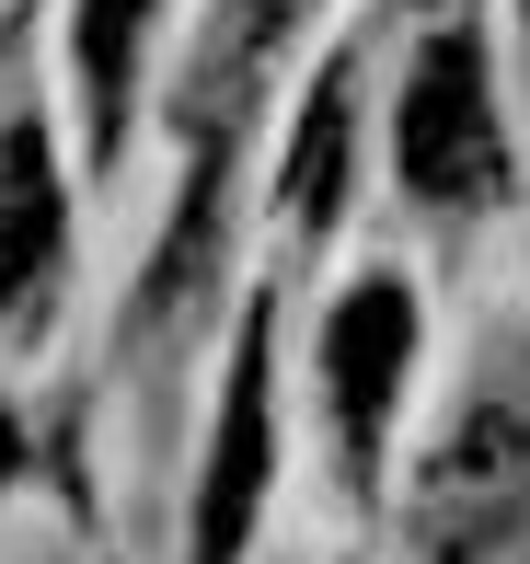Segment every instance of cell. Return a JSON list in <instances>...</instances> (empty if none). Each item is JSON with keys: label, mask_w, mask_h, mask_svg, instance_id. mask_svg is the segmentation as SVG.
<instances>
[{"label": "cell", "mask_w": 530, "mask_h": 564, "mask_svg": "<svg viewBox=\"0 0 530 564\" xmlns=\"http://www.w3.org/2000/svg\"><path fill=\"white\" fill-rule=\"evenodd\" d=\"M392 173L426 219H473L519 185V150H508V116H496V69H485V35L473 23H439L415 46L392 93Z\"/></svg>", "instance_id": "cell-1"}, {"label": "cell", "mask_w": 530, "mask_h": 564, "mask_svg": "<svg viewBox=\"0 0 530 564\" xmlns=\"http://www.w3.org/2000/svg\"><path fill=\"white\" fill-rule=\"evenodd\" d=\"M415 346H426V312H415V289L403 276L369 265L358 289L323 312V415H335V460H346V484L369 496V473H381V438H392V403H403V380H415Z\"/></svg>", "instance_id": "cell-2"}, {"label": "cell", "mask_w": 530, "mask_h": 564, "mask_svg": "<svg viewBox=\"0 0 530 564\" xmlns=\"http://www.w3.org/2000/svg\"><path fill=\"white\" fill-rule=\"evenodd\" d=\"M519 496H530V426L508 415V403H473V415L415 460L403 530H415L426 564H485V553H508Z\"/></svg>", "instance_id": "cell-3"}, {"label": "cell", "mask_w": 530, "mask_h": 564, "mask_svg": "<svg viewBox=\"0 0 530 564\" xmlns=\"http://www.w3.org/2000/svg\"><path fill=\"white\" fill-rule=\"evenodd\" d=\"M69 276V185H58V139L46 116L0 127V335H35L58 312Z\"/></svg>", "instance_id": "cell-4"}, {"label": "cell", "mask_w": 530, "mask_h": 564, "mask_svg": "<svg viewBox=\"0 0 530 564\" xmlns=\"http://www.w3.org/2000/svg\"><path fill=\"white\" fill-rule=\"evenodd\" d=\"M266 473H277V403H266V323H255L242 357H231V392H219V438H208V484H196V519H185V564H242Z\"/></svg>", "instance_id": "cell-5"}, {"label": "cell", "mask_w": 530, "mask_h": 564, "mask_svg": "<svg viewBox=\"0 0 530 564\" xmlns=\"http://www.w3.org/2000/svg\"><path fill=\"white\" fill-rule=\"evenodd\" d=\"M323 0H208V35H196V69H185V116H196V150L242 139L255 127V93L266 69L300 46V23H312Z\"/></svg>", "instance_id": "cell-6"}, {"label": "cell", "mask_w": 530, "mask_h": 564, "mask_svg": "<svg viewBox=\"0 0 530 564\" xmlns=\"http://www.w3.org/2000/svg\"><path fill=\"white\" fill-rule=\"evenodd\" d=\"M162 23V0H82L69 58H82V116H93V162L128 150V93H139V46Z\"/></svg>", "instance_id": "cell-7"}, {"label": "cell", "mask_w": 530, "mask_h": 564, "mask_svg": "<svg viewBox=\"0 0 530 564\" xmlns=\"http://www.w3.org/2000/svg\"><path fill=\"white\" fill-rule=\"evenodd\" d=\"M335 208H346V93L323 82L312 116H300V150H289V219L335 230Z\"/></svg>", "instance_id": "cell-8"}, {"label": "cell", "mask_w": 530, "mask_h": 564, "mask_svg": "<svg viewBox=\"0 0 530 564\" xmlns=\"http://www.w3.org/2000/svg\"><path fill=\"white\" fill-rule=\"evenodd\" d=\"M23 484V426H12V403H0V496Z\"/></svg>", "instance_id": "cell-9"}]
</instances>
